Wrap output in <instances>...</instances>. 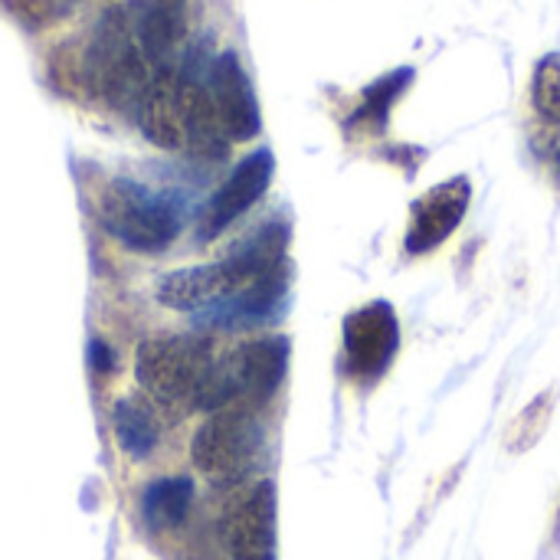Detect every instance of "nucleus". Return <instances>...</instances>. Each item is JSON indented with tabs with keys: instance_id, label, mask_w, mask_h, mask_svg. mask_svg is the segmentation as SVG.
I'll list each match as a JSON object with an SVG mask.
<instances>
[{
	"instance_id": "1",
	"label": "nucleus",
	"mask_w": 560,
	"mask_h": 560,
	"mask_svg": "<svg viewBox=\"0 0 560 560\" xmlns=\"http://www.w3.org/2000/svg\"><path fill=\"white\" fill-rule=\"evenodd\" d=\"M289 338L262 335L213 358L197 410H259L276 397L289 371Z\"/></svg>"
},
{
	"instance_id": "2",
	"label": "nucleus",
	"mask_w": 560,
	"mask_h": 560,
	"mask_svg": "<svg viewBox=\"0 0 560 560\" xmlns=\"http://www.w3.org/2000/svg\"><path fill=\"white\" fill-rule=\"evenodd\" d=\"M213 368V348L190 335H158L141 341L135 354V377L144 394L164 407L197 410L207 374Z\"/></svg>"
},
{
	"instance_id": "3",
	"label": "nucleus",
	"mask_w": 560,
	"mask_h": 560,
	"mask_svg": "<svg viewBox=\"0 0 560 560\" xmlns=\"http://www.w3.org/2000/svg\"><path fill=\"white\" fill-rule=\"evenodd\" d=\"M102 226L135 253H161L180 233V210L138 180H112L98 197Z\"/></svg>"
},
{
	"instance_id": "4",
	"label": "nucleus",
	"mask_w": 560,
	"mask_h": 560,
	"mask_svg": "<svg viewBox=\"0 0 560 560\" xmlns=\"http://www.w3.org/2000/svg\"><path fill=\"white\" fill-rule=\"evenodd\" d=\"M85 82L115 108L138 105L151 85L148 59L141 43L131 33L125 10H112L95 33V43L85 56Z\"/></svg>"
},
{
	"instance_id": "5",
	"label": "nucleus",
	"mask_w": 560,
	"mask_h": 560,
	"mask_svg": "<svg viewBox=\"0 0 560 560\" xmlns=\"http://www.w3.org/2000/svg\"><path fill=\"white\" fill-rule=\"evenodd\" d=\"M262 456V427L253 410H217L194 433L190 459L217 486H240Z\"/></svg>"
},
{
	"instance_id": "6",
	"label": "nucleus",
	"mask_w": 560,
	"mask_h": 560,
	"mask_svg": "<svg viewBox=\"0 0 560 560\" xmlns=\"http://www.w3.org/2000/svg\"><path fill=\"white\" fill-rule=\"evenodd\" d=\"M230 560H276V486L269 479L240 489L220 518Z\"/></svg>"
},
{
	"instance_id": "7",
	"label": "nucleus",
	"mask_w": 560,
	"mask_h": 560,
	"mask_svg": "<svg viewBox=\"0 0 560 560\" xmlns=\"http://www.w3.org/2000/svg\"><path fill=\"white\" fill-rule=\"evenodd\" d=\"M272 171H276V161H272L269 148H259V151L246 154L233 167V174L217 187V194L207 200V207L200 213V223H197V240L210 243L223 230H230L266 194V187L272 180Z\"/></svg>"
},
{
	"instance_id": "8",
	"label": "nucleus",
	"mask_w": 560,
	"mask_h": 560,
	"mask_svg": "<svg viewBox=\"0 0 560 560\" xmlns=\"http://www.w3.org/2000/svg\"><path fill=\"white\" fill-rule=\"evenodd\" d=\"M400 345V325L387 302H371L345 322V364L354 377L374 381L387 371Z\"/></svg>"
},
{
	"instance_id": "9",
	"label": "nucleus",
	"mask_w": 560,
	"mask_h": 560,
	"mask_svg": "<svg viewBox=\"0 0 560 560\" xmlns=\"http://www.w3.org/2000/svg\"><path fill=\"white\" fill-rule=\"evenodd\" d=\"M213 108L223 121V131L230 141H249L259 135V105L253 82L240 62L236 52H220L210 69V85H207Z\"/></svg>"
},
{
	"instance_id": "10",
	"label": "nucleus",
	"mask_w": 560,
	"mask_h": 560,
	"mask_svg": "<svg viewBox=\"0 0 560 560\" xmlns=\"http://www.w3.org/2000/svg\"><path fill=\"white\" fill-rule=\"evenodd\" d=\"M469 200H472V187L466 177H450L436 184L433 190H427L413 203V220L407 230V253L420 256V253L436 249L463 223Z\"/></svg>"
},
{
	"instance_id": "11",
	"label": "nucleus",
	"mask_w": 560,
	"mask_h": 560,
	"mask_svg": "<svg viewBox=\"0 0 560 560\" xmlns=\"http://www.w3.org/2000/svg\"><path fill=\"white\" fill-rule=\"evenodd\" d=\"M138 125L158 148H184V75L161 69L138 102Z\"/></svg>"
},
{
	"instance_id": "12",
	"label": "nucleus",
	"mask_w": 560,
	"mask_h": 560,
	"mask_svg": "<svg viewBox=\"0 0 560 560\" xmlns=\"http://www.w3.org/2000/svg\"><path fill=\"white\" fill-rule=\"evenodd\" d=\"M187 30V0H154L138 20V43L148 62L167 69Z\"/></svg>"
},
{
	"instance_id": "13",
	"label": "nucleus",
	"mask_w": 560,
	"mask_h": 560,
	"mask_svg": "<svg viewBox=\"0 0 560 560\" xmlns=\"http://www.w3.org/2000/svg\"><path fill=\"white\" fill-rule=\"evenodd\" d=\"M194 505V482L184 476L158 479L141 495V515L154 532H174L187 522Z\"/></svg>"
},
{
	"instance_id": "14",
	"label": "nucleus",
	"mask_w": 560,
	"mask_h": 560,
	"mask_svg": "<svg viewBox=\"0 0 560 560\" xmlns=\"http://www.w3.org/2000/svg\"><path fill=\"white\" fill-rule=\"evenodd\" d=\"M112 430H115L121 453L131 459H148L161 443V423H158L154 410L141 400H131V397L115 404Z\"/></svg>"
},
{
	"instance_id": "15",
	"label": "nucleus",
	"mask_w": 560,
	"mask_h": 560,
	"mask_svg": "<svg viewBox=\"0 0 560 560\" xmlns=\"http://www.w3.org/2000/svg\"><path fill=\"white\" fill-rule=\"evenodd\" d=\"M532 102L548 125H560V52H551L538 62Z\"/></svg>"
},
{
	"instance_id": "16",
	"label": "nucleus",
	"mask_w": 560,
	"mask_h": 560,
	"mask_svg": "<svg viewBox=\"0 0 560 560\" xmlns=\"http://www.w3.org/2000/svg\"><path fill=\"white\" fill-rule=\"evenodd\" d=\"M410 75H413L410 69H400V72H394V75L374 82V85L368 89V95H364V108L358 112V121H374V125H381L384 115H387V108H390V102L404 92V85L410 82Z\"/></svg>"
},
{
	"instance_id": "17",
	"label": "nucleus",
	"mask_w": 560,
	"mask_h": 560,
	"mask_svg": "<svg viewBox=\"0 0 560 560\" xmlns=\"http://www.w3.org/2000/svg\"><path fill=\"white\" fill-rule=\"evenodd\" d=\"M89 361H92L95 371H112V351H108V345L95 338L92 348H89Z\"/></svg>"
}]
</instances>
